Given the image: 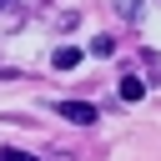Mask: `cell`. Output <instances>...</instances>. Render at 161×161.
<instances>
[{
	"label": "cell",
	"instance_id": "3",
	"mask_svg": "<svg viewBox=\"0 0 161 161\" xmlns=\"http://www.w3.org/2000/svg\"><path fill=\"white\" fill-rule=\"evenodd\" d=\"M121 96H126V101H141V96H146L141 75H126V80H121Z\"/></svg>",
	"mask_w": 161,
	"mask_h": 161
},
{
	"label": "cell",
	"instance_id": "4",
	"mask_svg": "<svg viewBox=\"0 0 161 161\" xmlns=\"http://www.w3.org/2000/svg\"><path fill=\"white\" fill-rule=\"evenodd\" d=\"M0 161H35V156H20V151H5Z\"/></svg>",
	"mask_w": 161,
	"mask_h": 161
},
{
	"label": "cell",
	"instance_id": "5",
	"mask_svg": "<svg viewBox=\"0 0 161 161\" xmlns=\"http://www.w3.org/2000/svg\"><path fill=\"white\" fill-rule=\"evenodd\" d=\"M15 5H35V0H0V10H15Z\"/></svg>",
	"mask_w": 161,
	"mask_h": 161
},
{
	"label": "cell",
	"instance_id": "1",
	"mask_svg": "<svg viewBox=\"0 0 161 161\" xmlns=\"http://www.w3.org/2000/svg\"><path fill=\"white\" fill-rule=\"evenodd\" d=\"M55 111H60L65 121H75V126H91V121H96V106H86V101H60Z\"/></svg>",
	"mask_w": 161,
	"mask_h": 161
},
{
	"label": "cell",
	"instance_id": "2",
	"mask_svg": "<svg viewBox=\"0 0 161 161\" xmlns=\"http://www.w3.org/2000/svg\"><path fill=\"white\" fill-rule=\"evenodd\" d=\"M75 60H80V50H75V45H60V50L50 55V65H55V70H70Z\"/></svg>",
	"mask_w": 161,
	"mask_h": 161
}]
</instances>
